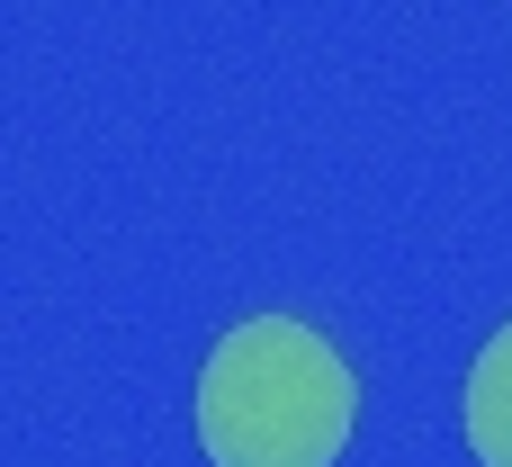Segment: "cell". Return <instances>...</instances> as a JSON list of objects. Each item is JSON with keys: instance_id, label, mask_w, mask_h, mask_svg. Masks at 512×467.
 Returning a JSON list of instances; mask_svg holds the SVG:
<instances>
[{"instance_id": "cell-1", "label": "cell", "mask_w": 512, "mask_h": 467, "mask_svg": "<svg viewBox=\"0 0 512 467\" xmlns=\"http://www.w3.org/2000/svg\"><path fill=\"white\" fill-rule=\"evenodd\" d=\"M351 423L360 378L297 315H243L198 369V450L216 467H333Z\"/></svg>"}, {"instance_id": "cell-2", "label": "cell", "mask_w": 512, "mask_h": 467, "mask_svg": "<svg viewBox=\"0 0 512 467\" xmlns=\"http://www.w3.org/2000/svg\"><path fill=\"white\" fill-rule=\"evenodd\" d=\"M459 423H468V450L486 467H512V324L477 351V369L459 387Z\"/></svg>"}]
</instances>
